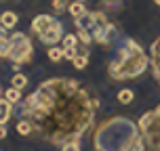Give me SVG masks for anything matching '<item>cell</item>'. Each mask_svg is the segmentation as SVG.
<instances>
[{
    "mask_svg": "<svg viewBox=\"0 0 160 151\" xmlns=\"http://www.w3.org/2000/svg\"><path fill=\"white\" fill-rule=\"evenodd\" d=\"M97 107L99 103L78 80L51 78L21 103V118L32 120L34 132L48 143L63 147L72 141L80 143Z\"/></svg>",
    "mask_w": 160,
    "mask_h": 151,
    "instance_id": "6da1fadb",
    "label": "cell"
},
{
    "mask_svg": "<svg viewBox=\"0 0 160 151\" xmlns=\"http://www.w3.org/2000/svg\"><path fill=\"white\" fill-rule=\"evenodd\" d=\"M141 136L139 126L122 116H112L103 120L95 130V149L103 151H131Z\"/></svg>",
    "mask_w": 160,
    "mask_h": 151,
    "instance_id": "7a4b0ae2",
    "label": "cell"
},
{
    "mask_svg": "<svg viewBox=\"0 0 160 151\" xmlns=\"http://www.w3.org/2000/svg\"><path fill=\"white\" fill-rule=\"evenodd\" d=\"M150 59L143 53V48L135 40H124V44L118 46L116 55L108 65V73L112 80H133L148 69Z\"/></svg>",
    "mask_w": 160,
    "mask_h": 151,
    "instance_id": "3957f363",
    "label": "cell"
},
{
    "mask_svg": "<svg viewBox=\"0 0 160 151\" xmlns=\"http://www.w3.org/2000/svg\"><path fill=\"white\" fill-rule=\"evenodd\" d=\"M8 38L13 42L8 61H13V63H30V61H32V55H34V48H32L30 38H28L23 32H13Z\"/></svg>",
    "mask_w": 160,
    "mask_h": 151,
    "instance_id": "277c9868",
    "label": "cell"
},
{
    "mask_svg": "<svg viewBox=\"0 0 160 151\" xmlns=\"http://www.w3.org/2000/svg\"><path fill=\"white\" fill-rule=\"evenodd\" d=\"M91 36H93V40H95L97 44L110 46L114 42V38L118 36V30H116V25H112V23H101V25H95V27L91 30Z\"/></svg>",
    "mask_w": 160,
    "mask_h": 151,
    "instance_id": "5b68a950",
    "label": "cell"
},
{
    "mask_svg": "<svg viewBox=\"0 0 160 151\" xmlns=\"http://www.w3.org/2000/svg\"><path fill=\"white\" fill-rule=\"evenodd\" d=\"M38 38H40L42 44H47V46H55L59 40H63V25H61V21L53 19V23L48 25V27L40 34Z\"/></svg>",
    "mask_w": 160,
    "mask_h": 151,
    "instance_id": "8992f818",
    "label": "cell"
},
{
    "mask_svg": "<svg viewBox=\"0 0 160 151\" xmlns=\"http://www.w3.org/2000/svg\"><path fill=\"white\" fill-rule=\"evenodd\" d=\"M143 139H145V143L150 145L152 149L160 151V105L156 107V118H154L152 126L143 132Z\"/></svg>",
    "mask_w": 160,
    "mask_h": 151,
    "instance_id": "52a82bcc",
    "label": "cell"
},
{
    "mask_svg": "<svg viewBox=\"0 0 160 151\" xmlns=\"http://www.w3.org/2000/svg\"><path fill=\"white\" fill-rule=\"evenodd\" d=\"M150 63H152V73L154 78L160 82V38L156 40L150 48Z\"/></svg>",
    "mask_w": 160,
    "mask_h": 151,
    "instance_id": "ba28073f",
    "label": "cell"
},
{
    "mask_svg": "<svg viewBox=\"0 0 160 151\" xmlns=\"http://www.w3.org/2000/svg\"><path fill=\"white\" fill-rule=\"evenodd\" d=\"M74 25H76L78 30H88V32H91V30L95 27V13H88L87 11L84 15H80V17L74 19Z\"/></svg>",
    "mask_w": 160,
    "mask_h": 151,
    "instance_id": "9c48e42d",
    "label": "cell"
},
{
    "mask_svg": "<svg viewBox=\"0 0 160 151\" xmlns=\"http://www.w3.org/2000/svg\"><path fill=\"white\" fill-rule=\"evenodd\" d=\"M53 23V17L51 15H38V17H34V21H32V32L36 34V36H40V34L47 30L48 25Z\"/></svg>",
    "mask_w": 160,
    "mask_h": 151,
    "instance_id": "30bf717a",
    "label": "cell"
},
{
    "mask_svg": "<svg viewBox=\"0 0 160 151\" xmlns=\"http://www.w3.org/2000/svg\"><path fill=\"white\" fill-rule=\"evenodd\" d=\"M17 134H21V136H30L34 132V124H32V120H28V118H19L17 120Z\"/></svg>",
    "mask_w": 160,
    "mask_h": 151,
    "instance_id": "8fae6325",
    "label": "cell"
},
{
    "mask_svg": "<svg viewBox=\"0 0 160 151\" xmlns=\"http://www.w3.org/2000/svg\"><path fill=\"white\" fill-rule=\"evenodd\" d=\"M13 116V103H8L4 97H0V124H7Z\"/></svg>",
    "mask_w": 160,
    "mask_h": 151,
    "instance_id": "7c38bea8",
    "label": "cell"
},
{
    "mask_svg": "<svg viewBox=\"0 0 160 151\" xmlns=\"http://www.w3.org/2000/svg\"><path fill=\"white\" fill-rule=\"evenodd\" d=\"M0 23L4 25L7 30H13V27L19 23V17H17V13H13V11H2V15H0Z\"/></svg>",
    "mask_w": 160,
    "mask_h": 151,
    "instance_id": "4fadbf2b",
    "label": "cell"
},
{
    "mask_svg": "<svg viewBox=\"0 0 160 151\" xmlns=\"http://www.w3.org/2000/svg\"><path fill=\"white\" fill-rule=\"evenodd\" d=\"M154 118H156V111H148V113H143L141 118H139V122H137V126H139V132L143 134L148 128L152 126V122H154Z\"/></svg>",
    "mask_w": 160,
    "mask_h": 151,
    "instance_id": "5bb4252c",
    "label": "cell"
},
{
    "mask_svg": "<svg viewBox=\"0 0 160 151\" xmlns=\"http://www.w3.org/2000/svg\"><path fill=\"white\" fill-rule=\"evenodd\" d=\"M4 99H7L8 103H13V105H19L21 103V90L19 88H15V86H11V88H7L4 90Z\"/></svg>",
    "mask_w": 160,
    "mask_h": 151,
    "instance_id": "9a60e30c",
    "label": "cell"
},
{
    "mask_svg": "<svg viewBox=\"0 0 160 151\" xmlns=\"http://www.w3.org/2000/svg\"><path fill=\"white\" fill-rule=\"evenodd\" d=\"M68 11H70V15L76 19V17H80V15H84V13H87V7H84V2H80V0H74V2H70Z\"/></svg>",
    "mask_w": 160,
    "mask_h": 151,
    "instance_id": "2e32d148",
    "label": "cell"
},
{
    "mask_svg": "<svg viewBox=\"0 0 160 151\" xmlns=\"http://www.w3.org/2000/svg\"><path fill=\"white\" fill-rule=\"evenodd\" d=\"M133 99H135V92H133L131 88H122L118 92V103H122V105L133 103Z\"/></svg>",
    "mask_w": 160,
    "mask_h": 151,
    "instance_id": "e0dca14e",
    "label": "cell"
},
{
    "mask_svg": "<svg viewBox=\"0 0 160 151\" xmlns=\"http://www.w3.org/2000/svg\"><path fill=\"white\" fill-rule=\"evenodd\" d=\"M11 86L23 90V88L28 86V76H25V73H15V76L11 78Z\"/></svg>",
    "mask_w": 160,
    "mask_h": 151,
    "instance_id": "ac0fdd59",
    "label": "cell"
},
{
    "mask_svg": "<svg viewBox=\"0 0 160 151\" xmlns=\"http://www.w3.org/2000/svg\"><path fill=\"white\" fill-rule=\"evenodd\" d=\"M47 55H48V59L51 61H61L63 59V46H48V50H47Z\"/></svg>",
    "mask_w": 160,
    "mask_h": 151,
    "instance_id": "d6986e66",
    "label": "cell"
},
{
    "mask_svg": "<svg viewBox=\"0 0 160 151\" xmlns=\"http://www.w3.org/2000/svg\"><path fill=\"white\" fill-rule=\"evenodd\" d=\"M11 48H13V42H11V38L0 40V57H2V59H8V55H11Z\"/></svg>",
    "mask_w": 160,
    "mask_h": 151,
    "instance_id": "ffe728a7",
    "label": "cell"
},
{
    "mask_svg": "<svg viewBox=\"0 0 160 151\" xmlns=\"http://www.w3.org/2000/svg\"><path fill=\"white\" fill-rule=\"evenodd\" d=\"M61 42H63V48H76L80 40H78V34H68V36H63Z\"/></svg>",
    "mask_w": 160,
    "mask_h": 151,
    "instance_id": "44dd1931",
    "label": "cell"
},
{
    "mask_svg": "<svg viewBox=\"0 0 160 151\" xmlns=\"http://www.w3.org/2000/svg\"><path fill=\"white\" fill-rule=\"evenodd\" d=\"M72 63H74L76 69H84V67L88 65V55H87V53H84V55H76L72 59Z\"/></svg>",
    "mask_w": 160,
    "mask_h": 151,
    "instance_id": "7402d4cb",
    "label": "cell"
},
{
    "mask_svg": "<svg viewBox=\"0 0 160 151\" xmlns=\"http://www.w3.org/2000/svg\"><path fill=\"white\" fill-rule=\"evenodd\" d=\"M78 40H80V44H91L93 42V36H91V32L88 30H78Z\"/></svg>",
    "mask_w": 160,
    "mask_h": 151,
    "instance_id": "603a6c76",
    "label": "cell"
},
{
    "mask_svg": "<svg viewBox=\"0 0 160 151\" xmlns=\"http://www.w3.org/2000/svg\"><path fill=\"white\" fill-rule=\"evenodd\" d=\"M68 0H53V8H55V13H65L68 11Z\"/></svg>",
    "mask_w": 160,
    "mask_h": 151,
    "instance_id": "cb8c5ba5",
    "label": "cell"
},
{
    "mask_svg": "<svg viewBox=\"0 0 160 151\" xmlns=\"http://www.w3.org/2000/svg\"><path fill=\"white\" fill-rule=\"evenodd\" d=\"M61 151H80V145L76 143V141H72V143H65L63 147H61Z\"/></svg>",
    "mask_w": 160,
    "mask_h": 151,
    "instance_id": "d4e9b609",
    "label": "cell"
},
{
    "mask_svg": "<svg viewBox=\"0 0 160 151\" xmlns=\"http://www.w3.org/2000/svg\"><path fill=\"white\" fill-rule=\"evenodd\" d=\"M76 55H78V53H76V48H63V59H70V61H72Z\"/></svg>",
    "mask_w": 160,
    "mask_h": 151,
    "instance_id": "484cf974",
    "label": "cell"
},
{
    "mask_svg": "<svg viewBox=\"0 0 160 151\" xmlns=\"http://www.w3.org/2000/svg\"><path fill=\"white\" fill-rule=\"evenodd\" d=\"M4 38H8V36H7V27L0 23V40H4Z\"/></svg>",
    "mask_w": 160,
    "mask_h": 151,
    "instance_id": "4316f807",
    "label": "cell"
},
{
    "mask_svg": "<svg viewBox=\"0 0 160 151\" xmlns=\"http://www.w3.org/2000/svg\"><path fill=\"white\" fill-rule=\"evenodd\" d=\"M2 139H7V128H4V124H0V141Z\"/></svg>",
    "mask_w": 160,
    "mask_h": 151,
    "instance_id": "83f0119b",
    "label": "cell"
},
{
    "mask_svg": "<svg viewBox=\"0 0 160 151\" xmlns=\"http://www.w3.org/2000/svg\"><path fill=\"white\" fill-rule=\"evenodd\" d=\"M154 4H158V7H160V0H154Z\"/></svg>",
    "mask_w": 160,
    "mask_h": 151,
    "instance_id": "f1b7e54d",
    "label": "cell"
},
{
    "mask_svg": "<svg viewBox=\"0 0 160 151\" xmlns=\"http://www.w3.org/2000/svg\"><path fill=\"white\" fill-rule=\"evenodd\" d=\"M2 95H4V92H2V86H0V97H2Z\"/></svg>",
    "mask_w": 160,
    "mask_h": 151,
    "instance_id": "f546056e",
    "label": "cell"
},
{
    "mask_svg": "<svg viewBox=\"0 0 160 151\" xmlns=\"http://www.w3.org/2000/svg\"><path fill=\"white\" fill-rule=\"evenodd\" d=\"M80 2H87V0H80Z\"/></svg>",
    "mask_w": 160,
    "mask_h": 151,
    "instance_id": "4dcf8cb0",
    "label": "cell"
},
{
    "mask_svg": "<svg viewBox=\"0 0 160 151\" xmlns=\"http://www.w3.org/2000/svg\"><path fill=\"white\" fill-rule=\"evenodd\" d=\"M97 151H103V149H97Z\"/></svg>",
    "mask_w": 160,
    "mask_h": 151,
    "instance_id": "1f68e13d",
    "label": "cell"
}]
</instances>
